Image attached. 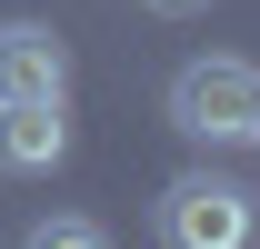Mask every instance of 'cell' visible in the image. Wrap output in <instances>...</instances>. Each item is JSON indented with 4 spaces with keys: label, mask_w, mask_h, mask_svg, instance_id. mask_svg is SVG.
Listing matches in <instances>:
<instances>
[{
    "label": "cell",
    "mask_w": 260,
    "mask_h": 249,
    "mask_svg": "<svg viewBox=\"0 0 260 249\" xmlns=\"http://www.w3.org/2000/svg\"><path fill=\"white\" fill-rule=\"evenodd\" d=\"M150 229H160V249H260V199L220 170H180L150 199Z\"/></svg>",
    "instance_id": "1"
},
{
    "label": "cell",
    "mask_w": 260,
    "mask_h": 249,
    "mask_svg": "<svg viewBox=\"0 0 260 249\" xmlns=\"http://www.w3.org/2000/svg\"><path fill=\"white\" fill-rule=\"evenodd\" d=\"M140 10H160V20H180V10H210V0H140Z\"/></svg>",
    "instance_id": "6"
},
{
    "label": "cell",
    "mask_w": 260,
    "mask_h": 249,
    "mask_svg": "<svg viewBox=\"0 0 260 249\" xmlns=\"http://www.w3.org/2000/svg\"><path fill=\"white\" fill-rule=\"evenodd\" d=\"M70 159V100H0V170L10 180H50Z\"/></svg>",
    "instance_id": "4"
},
{
    "label": "cell",
    "mask_w": 260,
    "mask_h": 249,
    "mask_svg": "<svg viewBox=\"0 0 260 249\" xmlns=\"http://www.w3.org/2000/svg\"><path fill=\"white\" fill-rule=\"evenodd\" d=\"M250 150H260V120H250Z\"/></svg>",
    "instance_id": "7"
},
{
    "label": "cell",
    "mask_w": 260,
    "mask_h": 249,
    "mask_svg": "<svg viewBox=\"0 0 260 249\" xmlns=\"http://www.w3.org/2000/svg\"><path fill=\"white\" fill-rule=\"evenodd\" d=\"M20 249H110V229H100V219H80V210H50Z\"/></svg>",
    "instance_id": "5"
},
{
    "label": "cell",
    "mask_w": 260,
    "mask_h": 249,
    "mask_svg": "<svg viewBox=\"0 0 260 249\" xmlns=\"http://www.w3.org/2000/svg\"><path fill=\"white\" fill-rule=\"evenodd\" d=\"M250 120H260V70L250 60H230V50L180 60V80H170V130L180 140L230 150V140H250Z\"/></svg>",
    "instance_id": "2"
},
{
    "label": "cell",
    "mask_w": 260,
    "mask_h": 249,
    "mask_svg": "<svg viewBox=\"0 0 260 249\" xmlns=\"http://www.w3.org/2000/svg\"><path fill=\"white\" fill-rule=\"evenodd\" d=\"M0 100H70V40L50 20H0Z\"/></svg>",
    "instance_id": "3"
}]
</instances>
